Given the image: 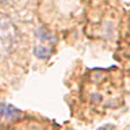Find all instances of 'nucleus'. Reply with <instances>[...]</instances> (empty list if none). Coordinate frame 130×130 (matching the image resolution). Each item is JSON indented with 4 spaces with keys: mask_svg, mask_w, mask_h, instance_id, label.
<instances>
[{
    "mask_svg": "<svg viewBox=\"0 0 130 130\" xmlns=\"http://www.w3.org/2000/svg\"><path fill=\"white\" fill-rule=\"evenodd\" d=\"M19 42V31L14 22L0 15V61L6 60L16 49Z\"/></svg>",
    "mask_w": 130,
    "mask_h": 130,
    "instance_id": "1",
    "label": "nucleus"
},
{
    "mask_svg": "<svg viewBox=\"0 0 130 130\" xmlns=\"http://www.w3.org/2000/svg\"><path fill=\"white\" fill-rule=\"evenodd\" d=\"M37 37H38V41H37V43L34 46V54L38 58H47V57H50L53 47H54V43H56V38L45 27L39 28L38 32H37Z\"/></svg>",
    "mask_w": 130,
    "mask_h": 130,
    "instance_id": "2",
    "label": "nucleus"
},
{
    "mask_svg": "<svg viewBox=\"0 0 130 130\" xmlns=\"http://www.w3.org/2000/svg\"><path fill=\"white\" fill-rule=\"evenodd\" d=\"M22 115V112L18 108H15L11 104H0V119L4 121H16Z\"/></svg>",
    "mask_w": 130,
    "mask_h": 130,
    "instance_id": "3",
    "label": "nucleus"
},
{
    "mask_svg": "<svg viewBox=\"0 0 130 130\" xmlns=\"http://www.w3.org/2000/svg\"><path fill=\"white\" fill-rule=\"evenodd\" d=\"M111 129H112V126H103V127H100L98 130H111Z\"/></svg>",
    "mask_w": 130,
    "mask_h": 130,
    "instance_id": "4",
    "label": "nucleus"
},
{
    "mask_svg": "<svg viewBox=\"0 0 130 130\" xmlns=\"http://www.w3.org/2000/svg\"><path fill=\"white\" fill-rule=\"evenodd\" d=\"M2 2H4V0H2Z\"/></svg>",
    "mask_w": 130,
    "mask_h": 130,
    "instance_id": "5",
    "label": "nucleus"
}]
</instances>
